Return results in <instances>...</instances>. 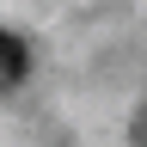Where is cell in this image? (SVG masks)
I'll use <instances>...</instances> for the list:
<instances>
[{
  "label": "cell",
  "mask_w": 147,
  "mask_h": 147,
  "mask_svg": "<svg viewBox=\"0 0 147 147\" xmlns=\"http://www.w3.org/2000/svg\"><path fill=\"white\" fill-rule=\"evenodd\" d=\"M0 67H6V80H25V43L12 31H0Z\"/></svg>",
  "instance_id": "1"
},
{
  "label": "cell",
  "mask_w": 147,
  "mask_h": 147,
  "mask_svg": "<svg viewBox=\"0 0 147 147\" xmlns=\"http://www.w3.org/2000/svg\"><path fill=\"white\" fill-rule=\"evenodd\" d=\"M6 86H12V80H6V67H0V92H6Z\"/></svg>",
  "instance_id": "2"
}]
</instances>
